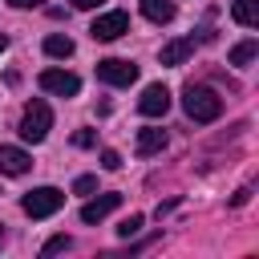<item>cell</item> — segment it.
I'll return each mask as SVG.
<instances>
[{"mask_svg": "<svg viewBox=\"0 0 259 259\" xmlns=\"http://www.w3.org/2000/svg\"><path fill=\"white\" fill-rule=\"evenodd\" d=\"M138 109H142L146 117H162V113L170 109V89H166V85H146V93L138 97Z\"/></svg>", "mask_w": 259, "mask_h": 259, "instance_id": "obj_8", "label": "cell"}, {"mask_svg": "<svg viewBox=\"0 0 259 259\" xmlns=\"http://www.w3.org/2000/svg\"><path fill=\"white\" fill-rule=\"evenodd\" d=\"M101 4H105V0H73V8H85V12H89V8H101Z\"/></svg>", "mask_w": 259, "mask_h": 259, "instance_id": "obj_23", "label": "cell"}, {"mask_svg": "<svg viewBox=\"0 0 259 259\" xmlns=\"http://www.w3.org/2000/svg\"><path fill=\"white\" fill-rule=\"evenodd\" d=\"M142 223H146L142 214H130V219H121V227H117V235H121V239H130V235H138V231H142Z\"/></svg>", "mask_w": 259, "mask_h": 259, "instance_id": "obj_16", "label": "cell"}, {"mask_svg": "<svg viewBox=\"0 0 259 259\" xmlns=\"http://www.w3.org/2000/svg\"><path fill=\"white\" fill-rule=\"evenodd\" d=\"M231 16H235V24L255 28V24H259V4H255V0H235V4H231Z\"/></svg>", "mask_w": 259, "mask_h": 259, "instance_id": "obj_13", "label": "cell"}, {"mask_svg": "<svg viewBox=\"0 0 259 259\" xmlns=\"http://www.w3.org/2000/svg\"><path fill=\"white\" fill-rule=\"evenodd\" d=\"M182 109H186V117L190 121H198V125H206V121H219V113H223V97L210 89V85H186L182 89Z\"/></svg>", "mask_w": 259, "mask_h": 259, "instance_id": "obj_1", "label": "cell"}, {"mask_svg": "<svg viewBox=\"0 0 259 259\" xmlns=\"http://www.w3.org/2000/svg\"><path fill=\"white\" fill-rule=\"evenodd\" d=\"M190 53H194V36H178V40L162 45V65H182V61H190Z\"/></svg>", "mask_w": 259, "mask_h": 259, "instance_id": "obj_10", "label": "cell"}, {"mask_svg": "<svg viewBox=\"0 0 259 259\" xmlns=\"http://www.w3.org/2000/svg\"><path fill=\"white\" fill-rule=\"evenodd\" d=\"M45 53L57 57V61H65V57H73V40L61 36V32H53V36H45Z\"/></svg>", "mask_w": 259, "mask_h": 259, "instance_id": "obj_14", "label": "cell"}, {"mask_svg": "<svg viewBox=\"0 0 259 259\" xmlns=\"http://www.w3.org/2000/svg\"><path fill=\"white\" fill-rule=\"evenodd\" d=\"M101 166H105V170H117V166H121V154H117V150H101Z\"/></svg>", "mask_w": 259, "mask_h": 259, "instance_id": "obj_20", "label": "cell"}, {"mask_svg": "<svg viewBox=\"0 0 259 259\" xmlns=\"http://www.w3.org/2000/svg\"><path fill=\"white\" fill-rule=\"evenodd\" d=\"M40 89L45 93H57V97H73L81 89V77L69 73V69H45L40 73Z\"/></svg>", "mask_w": 259, "mask_h": 259, "instance_id": "obj_6", "label": "cell"}, {"mask_svg": "<svg viewBox=\"0 0 259 259\" xmlns=\"http://www.w3.org/2000/svg\"><path fill=\"white\" fill-rule=\"evenodd\" d=\"M121 206V194H101V198H89L81 206V223H101L105 214H113Z\"/></svg>", "mask_w": 259, "mask_h": 259, "instance_id": "obj_9", "label": "cell"}, {"mask_svg": "<svg viewBox=\"0 0 259 259\" xmlns=\"http://www.w3.org/2000/svg\"><path fill=\"white\" fill-rule=\"evenodd\" d=\"M130 32V16L117 8V12H101L93 24H89V36L93 40H117V36H125Z\"/></svg>", "mask_w": 259, "mask_h": 259, "instance_id": "obj_5", "label": "cell"}, {"mask_svg": "<svg viewBox=\"0 0 259 259\" xmlns=\"http://www.w3.org/2000/svg\"><path fill=\"white\" fill-rule=\"evenodd\" d=\"M247 198H251V190L243 186V190H235V198H231V206H247Z\"/></svg>", "mask_w": 259, "mask_h": 259, "instance_id": "obj_21", "label": "cell"}, {"mask_svg": "<svg viewBox=\"0 0 259 259\" xmlns=\"http://www.w3.org/2000/svg\"><path fill=\"white\" fill-rule=\"evenodd\" d=\"M16 130H20V138H24V142H32V146H36V142H45V138H49V130H53V109H49V101H40V97H36V101H28V105H24V113H20V125H16Z\"/></svg>", "mask_w": 259, "mask_h": 259, "instance_id": "obj_2", "label": "cell"}, {"mask_svg": "<svg viewBox=\"0 0 259 259\" xmlns=\"http://www.w3.org/2000/svg\"><path fill=\"white\" fill-rule=\"evenodd\" d=\"M142 16L154 24H170L174 20V0H142Z\"/></svg>", "mask_w": 259, "mask_h": 259, "instance_id": "obj_12", "label": "cell"}, {"mask_svg": "<svg viewBox=\"0 0 259 259\" xmlns=\"http://www.w3.org/2000/svg\"><path fill=\"white\" fill-rule=\"evenodd\" d=\"M8 4H12V8H40L45 0H8Z\"/></svg>", "mask_w": 259, "mask_h": 259, "instance_id": "obj_22", "label": "cell"}, {"mask_svg": "<svg viewBox=\"0 0 259 259\" xmlns=\"http://www.w3.org/2000/svg\"><path fill=\"white\" fill-rule=\"evenodd\" d=\"M28 170H32L28 150H20V146H0V174L20 178V174H28Z\"/></svg>", "mask_w": 259, "mask_h": 259, "instance_id": "obj_7", "label": "cell"}, {"mask_svg": "<svg viewBox=\"0 0 259 259\" xmlns=\"http://www.w3.org/2000/svg\"><path fill=\"white\" fill-rule=\"evenodd\" d=\"M93 142H97V134H93V130H77V134H73V146H81V150H89Z\"/></svg>", "mask_w": 259, "mask_h": 259, "instance_id": "obj_19", "label": "cell"}, {"mask_svg": "<svg viewBox=\"0 0 259 259\" xmlns=\"http://www.w3.org/2000/svg\"><path fill=\"white\" fill-rule=\"evenodd\" d=\"M0 239H4V227H0Z\"/></svg>", "mask_w": 259, "mask_h": 259, "instance_id": "obj_25", "label": "cell"}, {"mask_svg": "<svg viewBox=\"0 0 259 259\" xmlns=\"http://www.w3.org/2000/svg\"><path fill=\"white\" fill-rule=\"evenodd\" d=\"M57 251H69V235H53V239L45 243V251H40V255H57Z\"/></svg>", "mask_w": 259, "mask_h": 259, "instance_id": "obj_18", "label": "cell"}, {"mask_svg": "<svg viewBox=\"0 0 259 259\" xmlns=\"http://www.w3.org/2000/svg\"><path fill=\"white\" fill-rule=\"evenodd\" d=\"M255 57H259V40H239V45L231 49L227 61H231V65H251Z\"/></svg>", "mask_w": 259, "mask_h": 259, "instance_id": "obj_15", "label": "cell"}, {"mask_svg": "<svg viewBox=\"0 0 259 259\" xmlns=\"http://www.w3.org/2000/svg\"><path fill=\"white\" fill-rule=\"evenodd\" d=\"M162 146H166V130H158V125H146V130H138V154H142V158L158 154Z\"/></svg>", "mask_w": 259, "mask_h": 259, "instance_id": "obj_11", "label": "cell"}, {"mask_svg": "<svg viewBox=\"0 0 259 259\" xmlns=\"http://www.w3.org/2000/svg\"><path fill=\"white\" fill-rule=\"evenodd\" d=\"M93 190H97V178H93V174H81V178L73 182V194H93Z\"/></svg>", "mask_w": 259, "mask_h": 259, "instance_id": "obj_17", "label": "cell"}, {"mask_svg": "<svg viewBox=\"0 0 259 259\" xmlns=\"http://www.w3.org/2000/svg\"><path fill=\"white\" fill-rule=\"evenodd\" d=\"M65 206V194L57 190V186H36V190H28L24 198H20V210L28 214V219H49V214H57Z\"/></svg>", "mask_w": 259, "mask_h": 259, "instance_id": "obj_3", "label": "cell"}, {"mask_svg": "<svg viewBox=\"0 0 259 259\" xmlns=\"http://www.w3.org/2000/svg\"><path fill=\"white\" fill-rule=\"evenodd\" d=\"M97 81H105L113 89L134 85L138 81V65L134 61H121V57H105V61H97Z\"/></svg>", "mask_w": 259, "mask_h": 259, "instance_id": "obj_4", "label": "cell"}, {"mask_svg": "<svg viewBox=\"0 0 259 259\" xmlns=\"http://www.w3.org/2000/svg\"><path fill=\"white\" fill-rule=\"evenodd\" d=\"M4 49H8V36H0V53H4Z\"/></svg>", "mask_w": 259, "mask_h": 259, "instance_id": "obj_24", "label": "cell"}]
</instances>
